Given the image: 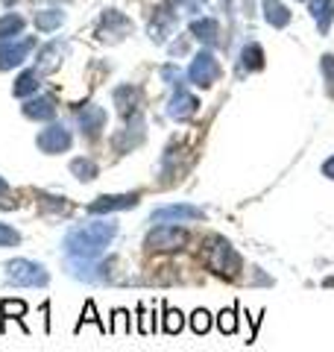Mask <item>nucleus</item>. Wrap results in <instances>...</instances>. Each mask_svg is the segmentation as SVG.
<instances>
[{
    "label": "nucleus",
    "mask_w": 334,
    "mask_h": 352,
    "mask_svg": "<svg viewBox=\"0 0 334 352\" xmlns=\"http://www.w3.org/2000/svg\"><path fill=\"white\" fill-rule=\"evenodd\" d=\"M118 235V223L111 220H91V223L74 226L65 235V252L68 258H80V261H97L106 252V247L115 241Z\"/></svg>",
    "instance_id": "f257e3e1"
},
{
    "label": "nucleus",
    "mask_w": 334,
    "mask_h": 352,
    "mask_svg": "<svg viewBox=\"0 0 334 352\" xmlns=\"http://www.w3.org/2000/svg\"><path fill=\"white\" fill-rule=\"evenodd\" d=\"M6 279L21 288H44L50 282V273L44 270V264H36L30 258H12L6 264Z\"/></svg>",
    "instance_id": "f03ea898"
},
{
    "label": "nucleus",
    "mask_w": 334,
    "mask_h": 352,
    "mask_svg": "<svg viewBox=\"0 0 334 352\" xmlns=\"http://www.w3.org/2000/svg\"><path fill=\"white\" fill-rule=\"evenodd\" d=\"M208 264H211V270H217L220 276H229V279H235L241 273V256L235 252V247L223 238H211Z\"/></svg>",
    "instance_id": "7ed1b4c3"
},
{
    "label": "nucleus",
    "mask_w": 334,
    "mask_h": 352,
    "mask_svg": "<svg viewBox=\"0 0 334 352\" xmlns=\"http://www.w3.org/2000/svg\"><path fill=\"white\" fill-rule=\"evenodd\" d=\"M188 80H191L197 88H211L217 80H220V62L214 59L211 50H199L191 68H188Z\"/></svg>",
    "instance_id": "20e7f679"
},
{
    "label": "nucleus",
    "mask_w": 334,
    "mask_h": 352,
    "mask_svg": "<svg viewBox=\"0 0 334 352\" xmlns=\"http://www.w3.org/2000/svg\"><path fill=\"white\" fill-rule=\"evenodd\" d=\"M32 47H36V38H6V41H0V71L18 68L21 62H27Z\"/></svg>",
    "instance_id": "39448f33"
},
{
    "label": "nucleus",
    "mask_w": 334,
    "mask_h": 352,
    "mask_svg": "<svg viewBox=\"0 0 334 352\" xmlns=\"http://www.w3.org/2000/svg\"><path fill=\"white\" fill-rule=\"evenodd\" d=\"M36 144H38L41 153H47V156H56V153L71 150V132L65 129L62 124H50L47 129H41V132H38Z\"/></svg>",
    "instance_id": "423d86ee"
},
{
    "label": "nucleus",
    "mask_w": 334,
    "mask_h": 352,
    "mask_svg": "<svg viewBox=\"0 0 334 352\" xmlns=\"http://www.w3.org/2000/svg\"><path fill=\"white\" fill-rule=\"evenodd\" d=\"M185 241H188L185 229L170 226V223H159V226H155L153 232L147 235V247H150V250H179Z\"/></svg>",
    "instance_id": "0eeeda50"
},
{
    "label": "nucleus",
    "mask_w": 334,
    "mask_h": 352,
    "mask_svg": "<svg viewBox=\"0 0 334 352\" xmlns=\"http://www.w3.org/2000/svg\"><path fill=\"white\" fill-rule=\"evenodd\" d=\"M203 217V208L197 206H188V203H179V206H162L155 208V212L150 214L153 223H185V220H199Z\"/></svg>",
    "instance_id": "6e6552de"
},
{
    "label": "nucleus",
    "mask_w": 334,
    "mask_h": 352,
    "mask_svg": "<svg viewBox=\"0 0 334 352\" xmlns=\"http://www.w3.org/2000/svg\"><path fill=\"white\" fill-rule=\"evenodd\" d=\"M138 206V194H103L88 206V214H111V212H126Z\"/></svg>",
    "instance_id": "1a4fd4ad"
},
{
    "label": "nucleus",
    "mask_w": 334,
    "mask_h": 352,
    "mask_svg": "<svg viewBox=\"0 0 334 352\" xmlns=\"http://www.w3.org/2000/svg\"><path fill=\"white\" fill-rule=\"evenodd\" d=\"M197 109H199V100L194 94H188L185 88H179L173 97H170V103H167V115H170L173 120H188V118H194L197 115Z\"/></svg>",
    "instance_id": "9d476101"
},
{
    "label": "nucleus",
    "mask_w": 334,
    "mask_h": 352,
    "mask_svg": "<svg viewBox=\"0 0 334 352\" xmlns=\"http://www.w3.org/2000/svg\"><path fill=\"white\" fill-rule=\"evenodd\" d=\"M76 120H80V126H82V135L97 138V135H100V129L106 126V109L91 103V106L80 109V115H76Z\"/></svg>",
    "instance_id": "9b49d317"
},
{
    "label": "nucleus",
    "mask_w": 334,
    "mask_h": 352,
    "mask_svg": "<svg viewBox=\"0 0 334 352\" xmlns=\"http://www.w3.org/2000/svg\"><path fill=\"white\" fill-rule=\"evenodd\" d=\"M24 115L30 120H53L56 118V103L50 97H30L24 103Z\"/></svg>",
    "instance_id": "f8f14e48"
},
{
    "label": "nucleus",
    "mask_w": 334,
    "mask_h": 352,
    "mask_svg": "<svg viewBox=\"0 0 334 352\" xmlns=\"http://www.w3.org/2000/svg\"><path fill=\"white\" fill-rule=\"evenodd\" d=\"M191 36L203 44H217L220 41V24L214 18H197L191 24Z\"/></svg>",
    "instance_id": "ddd939ff"
},
{
    "label": "nucleus",
    "mask_w": 334,
    "mask_h": 352,
    "mask_svg": "<svg viewBox=\"0 0 334 352\" xmlns=\"http://www.w3.org/2000/svg\"><path fill=\"white\" fill-rule=\"evenodd\" d=\"M264 18L276 30L291 24V12H287V6H282V0H264Z\"/></svg>",
    "instance_id": "4468645a"
},
{
    "label": "nucleus",
    "mask_w": 334,
    "mask_h": 352,
    "mask_svg": "<svg viewBox=\"0 0 334 352\" xmlns=\"http://www.w3.org/2000/svg\"><path fill=\"white\" fill-rule=\"evenodd\" d=\"M38 82H41V71L38 68H32V71H24L15 80V85H12V94L15 97H32L38 91Z\"/></svg>",
    "instance_id": "2eb2a0df"
},
{
    "label": "nucleus",
    "mask_w": 334,
    "mask_h": 352,
    "mask_svg": "<svg viewBox=\"0 0 334 352\" xmlns=\"http://www.w3.org/2000/svg\"><path fill=\"white\" fill-rule=\"evenodd\" d=\"M311 15H314L320 32H329L334 21V0H311Z\"/></svg>",
    "instance_id": "dca6fc26"
},
{
    "label": "nucleus",
    "mask_w": 334,
    "mask_h": 352,
    "mask_svg": "<svg viewBox=\"0 0 334 352\" xmlns=\"http://www.w3.org/2000/svg\"><path fill=\"white\" fill-rule=\"evenodd\" d=\"M115 106L120 109V115H135V109H138V88H132V85H120L115 88Z\"/></svg>",
    "instance_id": "f3484780"
},
{
    "label": "nucleus",
    "mask_w": 334,
    "mask_h": 352,
    "mask_svg": "<svg viewBox=\"0 0 334 352\" xmlns=\"http://www.w3.org/2000/svg\"><path fill=\"white\" fill-rule=\"evenodd\" d=\"M59 56H62V44L59 41L47 44V47H41V53H38V71L41 74L56 71V68H59Z\"/></svg>",
    "instance_id": "a211bd4d"
},
{
    "label": "nucleus",
    "mask_w": 334,
    "mask_h": 352,
    "mask_svg": "<svg viewBox=\"0 0 334 352\" xmlns=\"http://www.w3.org/2000/svg\"><path fill=\"white\" fill-rule=\"evenodd\" d=\"M241 65L247 71H261L264 68V50H261V44H247L241 53Z\"/></svg>",
    "instance_id": "6ab92c4d"
},
{
    "label": "nucleus",
    "mask_w": 334,
    "mask_h": 352,
    "mask_svg": "<svg viewBox=\"0 0 334 352\" xmlns=\"http://www.w3.org/2000/svg\"><path fill=\"white\" fill-rule=\"evenodd\" d=\"M24 32V18L21 15H3L0 18V41H6V38H15Z\"/></svg>",
    "instance_id": "aec40b11"
},
{
    "label": "nucleus",
    "mask_w": 334,
    "mask_h": 352,
    "mask_svg": "<svg viewBox=\"0 0 334 352\" xmlns=\"http://www.w3.org/2000/svg\"><path fill=\"white\" fill-rule=\"evenodd\" d=\"M62 21H65V15L59 12V9H44V12L36 15V27L41 32H53L56 27H62Z\"/></svg>",
    "instance_id": "412c9836"
},
{
    "label": "nucleus",
    "mask_w": 334,
    "mask_h": 352,
    "mask_svg": "<svg viewBox=\"0 0 334 352\" xmlns=\"http://www.w3.org/2000/svg\"><path fill=\"white\" fill-rule=\"evenodd\" d=\"M71 173L80 182H91V179H97V164L91 159H74L71 162Z\"/></svg>",
    "instance_id": "4be33fe9"
},
{
    "label": "nucleus",
    "mask_w": 334,
    "mask_h": 352,
    "mask_svg": "<svg viewBox=\"0 0 334 352\" xmlns=\"http://www.w3.org/2000/svg\"><path fill=\"white\" fill-rule=\"evenodd\" d=\"M0 311H3V323L21 320V317L27 314V302L24 300H3L0 302Z\"/></svg>",
    "instance_id": "5701e85b"
},
{
    "label": "nucleus",
    "mask_w": 334,
    "mask_h": 352,
    "mask_svg": "<svg viewBox=\"0 0 334 352\" xmlns=\"http://www.w3.org/2000/svg\"><path fill=\"white\" fill-rule=\"evenodd\" d=\"M182 326H185L182 311H176V308L164 305V323H162L164 332H167V335H179V332H182Z\"/></svg>",
    "instance_id": "b1692460"
},
{
    "label": "nucleus",
    "mask_w": 334,
    "mask_h": 352,
    "mask_svg": "<svg viewBox=\"0 0 334 352\" xmlns=\"http://www.w3.org/2000/svg\"><path fill=\"white\" fill-rule=\"evenodd\" d=\"M217 329L223 335H235L238 332V311L235 308H223L217 314Z\"/></svg>",
    "instance_id": "393cba45"
},
{
    "label": "nucleus",
    "mask_w": 334,
    "mask_h": 352,
    "mask_svg": "<svg viewBox=\"0 0 334 352\" xmlns=\"http://www.w3.org/2000/svg\"><path fill=\"white\" fill-rule=\"evenodd\" d=\"M320 71H322V76H326V91L334 100V56L331 53H326V56L320 59Z\"/></svg>",
    "instance_id": "a878e982"
},
{
    "label": "nucleus",
    "mask_w": 334,
    "mask_h": 352,
    "mask_svg": "<svg viewBox=\"0 0 334 352\" xmlns=\"http://www.w3.org/2000/svg\"><path fill=\"white\" fill-rule=\"evenodd\" d=\"M115 320H111V326H109V332H115V335H129L132 332V326H129V311H124V308H118L115 314Z\"/></svg>",
    "instance_id": "bb28decb"
},
{
    "label": "nucleus",
    "mask_w": 334,
    "mask_h": 352,
    "mask_svg": "<svg viewBox=\"0 0 334 352\" xmlns=\"http://www.w3.org/2000/svg\"><path fill=\"white\" fill-rule=\"evenodd\" d=\"M191 329L197 335H205L208 329H211V314L205 311V308H197V311L191 314Z\"/></svg>",
    "instance_id": "cd10ccee"
},
{
    "label": "nucleus",
    "mask_w": 334,
    "mask_h": 352,
    "mask_svg": "<svg viewBox=\"0 0 334 352\" xmlns=\"http://www.w3.org/2000/svg\"><path fill=\"white\" fill-rule=\"evenodd\" d=\"M85 323H97V326H100V332H109V326L100 323V317H97V311H94V302H85V308H82V320L76 323V332H80Z\"/></svg>",
    "instance_id": "c85d7f7f"
},
{
    "label": "nucleus",
    "mask_w": 334,
    "mask_h": 352,
    "mask_svg": "<svg viewBox=\"0 0 334 352\" xmlns=\"http://www.w3.org/2000/svg\"><path fill=\"white\" fill-rule=\"evenodd\" d=\"M15 244H21V235L15 232L12 226L0 223V247H15Z\"/></svg>",
    "instance_id": "c756f323"
},
{
    "label": "nucleus",
    "mask_w": 334,
    "mask_h": 352,
    "mask_svg": "<svg viewBox=\"0 0 334 352\" xmlns=\"http://www.w3.org/2000/svg\"><path fill=\"white\" fill-rule=\"evenodd\" d=\"M138 311H141V323H138V329H141V335H153L155 332V326H153V314L147 311V308H138Z\"/></svg>",
    "instance_id": "7c9ffc66"
},
{
    "label": "nucleus",
    "mask_w": 334,
    "mask_h": 352,
    "mask_svg": "<svg viewBox=\"0 0 334 352\" xmlns=\"http://www.w3.org/2000/svg\"><path fill=\"white\" fill-rule=\"evenodd\" d=\"M162 76H164V80L170 82V85L182 82V74H179V68H173V65H164V68H162Z\"/></svg>",
    "instance_id": "2f4dec72"
},
{
    "label": "nucleus",
    "mask_w": 334,
    "mask_h": 352,
    "mask_svg": "<svg viewBox=\"0 0 334 352\" xmlns=\"http://www.w3.org/2000/svg\"><path fill=\"white\" fill-rule=\"evenodd\" d=\"M322 176H326V179H334V156L326 159V164H322Z\"/></svg>",
    "instance_id": "473e14b6"
},
{
    "label": "nucleus",
    "mask_w": 334,
    "mask_h": 352,
    "mask_svg": "<svg viewBox=\"0 0 334 352\" xmlns=\"http://www.w3.org/2000/svg\"><path fill=\"white\" fill-rule=\"evenodd\" d=\"M203 3H205V0H188V6H191V9H199Z\"/></svg>",
    "instance_id": "72a5a7b5"
},
{
    "label": "nucleus",
    "mask_w": 334,
    "mask_h": 352,
    "mask_svg": "<svg viewBox=\"0 0 334 352\" xmlns=\"http://www.w3.org/2000/svg\"><path fill=\"white\" fill-rule=\"evenodd\" d=\"M6 194H9V185H6L3 179H0V197H6Z\"/></svg>",
    "instance_id": "f704fd0d"
},
{
    "label": "nucleus",
    "mask_w": 334,
    "mask_h": 352,
    "mask_svg": "<svg viewBox=\"0 0 334 352\" xmlns=\"http://www.w3.org/2000/svg\"><path fill=\"white\" fill-rule=\"evenodd\" d=\"M326 288H334V276H329V279H326Z\"/></svg>",
    "instance_id": "c9c22d12"
},
{
    "label": "nucleus",
    "mask_w": 334,
    "mask_h": 352,
    "mask_svg": "<svg viewBox=\"0 0 334 352\" xmlns=\"http://www.w3.org/2000/svg\"><path fill=\"white\" fill-rule=\"evenodd\" d=\"M15 3V0H3V6H12Z\"/></svg>",
    "instance_id": "e433bc0d"
}]
</instances>
